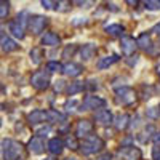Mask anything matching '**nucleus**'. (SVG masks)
<instances>
[{"label": "nucleus", "instance_id": "1", "mask_svg": "<svg viewBox=\"0 0 160 160\" xmlns=\"http://www.w3.org/2000/svg\"><path fill=\"white\" fill-rule=\"evenodd\" d=\"M22 146L15 139H3L2 141V157L3 160H16L21 155Z\"/></svg>", "mask_w": 160, "mask_h": 160}, {"label": "nucleus", "instance_id": "2", "mask_svg": "<svg viewBox=\"0 0 160 160\" xmlns=\"http://www.w3.org/2000/svg\"><path fill=\"white\" fill-rule=\"evenodd\" d=\"M80 148H82V152L85 155L96 154V152H99L104 148V141L99 136H96V135H91V136H88V138L83 139V142L80 144Z\"/></svg>", "mask_w": 160, "mask_h": 160}, {"label": "nucleus", "instance_id": "3", "mask_svg": "<svg viewBox=\"0 0 160 160\" xmlns=\"http://www.w3.org/2000/svg\"><path fill=\"white\" fill-rule=\"evenodd\" d=\"M115 101L122 106H130L136 101V93L130 87H122L115 91Z\"/></svg>", "mask_w": 160, "mask_h": 160}, {"label": "nucleus", "instance_id": "4", "mask_svg": "<svg viewBox=\"0 0 160 160\" xmlns=\"http://www.w3.org/2000/svg\"><path fill=\"white\" fill-rule=\"evenodd\" d=\"M31 83H32V87H34L35 90H38V91L47 90V88L50 87V75H48V72H45V71H37V72L31 77Z\"/></svg>", "mask_w": 160, "mask_h": 160}, {"label": "nucleus", "instance_id": "5", "mask_svg": "<svg viewBox=\"0 0 160 160\" xmlns=\"http://www.w3.org/2000/svg\"><path fill=\"white\" fill-rule=\"evenodd\" d=\"M48 24V18L47 16H42V15H34L29 18V29L32 34H40L45 26Z\"/></svg>", "mask_w": 160, "mask_h": 160}, {"label": "nucleus", "instance_id": "6", "mask_svg": "<svg viewBox=\"0 0 160 160\" xmlns=\"http://www.w3.org/2000/svg\"><path fill=\"white\" fill-rule=\"evenodd\" d=\"M106 106V101L99 96H87L82 102V109L83 111H93V109H99V108H104Z\"/></svg>", "mask_w": 160, "mask_h": 160}, {"label": "nucleus", "instance_id": "7", "mask_svg": "<svg viewBox=\"0 0 160 160\" xmlns=\"http://www.w3.org/2000/svg\"><path fill=\"white\" fill-rule=\"evenodd\" d=\"M118 157L123 158V160H139L141 158V151L138 148L128 146V148H122L118 151Z\"/></svg>", "mask_w": 160, "mask_h": 160}, {"label": "nucleus", "instance_id": "8", "mask_svg": "<svg viewBox=\"0 0 160 160\" xmlns=\"http://www.w3.org/2000/svg\"><path fill=\"white\" fill-rule=\"evenodd\" d=\"M93 131V123L90 122V120H78L77 122V127H75V136L82 138V136H87L91 135Z\"/></svg>", "mask_w": 160, "mask_h": 160}, {"label": "nucleus", "instance_id": "9", "mask_svg": "<svg viewBox=\"0 0 160 160\" xmlns=\"http://www.w3.org/2000/svg\"><path fill=\"white\" fill-rule=\"evenodd\" d=\"M45 120H48V112H47V111L35 109V111H32V112L28 115V122H29L31 125H38V123H43Z\"/></svg>", "mask_w": 160, "mask_h": 160}, {"label": "nucleus", "instance_id": "10", "mask_svg": "<svg viewBox=\"0 0 160 160\" xmlns=\"http://www.w3.org/2000/svg\"><path fill=\"white\" fill-rule=\"evenodd\" d=\"M136 47H138V43L131 37H122V40H120V48H122V51L125 55H131Z\"/></svg>", "mask_w": 160, "mask_h": 160}, {"label": "nucleus", "instance_id": "11", "mask_svg": "<svg viewBox=\"0 0 160 160\" xmlns=\"http://www.w3.org/2000/svg\"><path fill=\"white\" fill-rule=\"evenodd\" d=\"M83 72V68L80 64H75V62H69V64H66L64 66V69H62V74L64 75H68V77H77Z\"/></svg>", "mask_w": 160, "mask_h": 160}, {"label": "nucleus", "instance_id": "12", "mask_svg": "<svg viewBox=\"0 0 160 160\" xmlns=\"http://www.w3.org/2000/svg\"><path fill=\"white\" fill-rule=\"evenodd\" d=\"M48 151H50V154H53V155H59L61 152H62V149H64V142L59 139V138H51L50 141H48Z\"/></svg>", "mask_w": 160, "mask_h": 160}, {"label": "nucleus", "instance_id": "13", "mask_svg": "<svg viewBox=\"0 0 160 160\" xmlns=\"http://www.w3.org/2000/svg\"><path fill=\"white\" fill-rule=\"evenodd\" d=\"M95 120L99 125H109V123H112V114L108 109H101L95 114Z\"/></svg>", "mask_w": 160, "mask_h": 160}, {"label": "nucleus", "instance_id": "14", "mask_svg": "<svg viewBox=\"0 0 160 160\" xmlns=\"http://www.w3.org/2000/svg\"><path fill=\"white\" fill-rule=\"evenodd\" d=\"M28 148H29V151L32 152V154H42L43 151H45V144H43V141L40 139L38 136H35V138H32L31 141H29V144H28Z\"/></svg>", "mask_w": 160, "mask_h": 160}, {"label": "nucleus", "instance_id": "15", "mask_svg": "<svg viewBox=\"0 0 160 160\" xmlns=\"http://www.w3.org/2000/svg\"><path fill=\"white\" fill-rule=\"evenodd\" d=\"M59 42H61V38L55 32H47L42 37V45H45V47H56V45H59Z\"/></svg>", "mask_w": 160, "mask_h": 160}, {"label": "nucleus", "instance_id": "16", "mask_svg": "<svg viewBox=\"0 0 160 160\" xmlns=\"http://www.w3.org/2000/svg\"><path fill=\"white\" fill-rule=\"evenodd\" d=\"M2 50H3V53H11V51L18 50L16 42L11 40L8 35H5V32H2Z\"/></svg>", "mask_w": 160, "mask_h": 160}, {"label": "nucleus", "instance_id": "17", "mask_svg": "<svg viewBox=\"0 0 160 160\" xmlns=\"http://www.w3.org/2000/svg\"><path fill=\"white\" fill-rule=\"evenodd\" d=\"M114 125H115V128H117L118 131L127 130V127L130 125V115H128V114H120V115H117L115 120H114Z\"/></svg>", "mask_w": 160, "mask_h": 160}, {"label": "nucleus", "instance_id": "18", "mask_svg": "<svg viewBox=\"0 0 160 160\" xmlns=\"http://www.w3.org/2000/svg\"><path fill=\"white\" fill-rule=\"evenodd\" d=\"M95 53H96V47L93 43H87V45H83L82 48H80V56H82V59H85V61L91 59L93 56H95Z\"/></svg>", "mask_w": 160, "mask_h": 160}, {"label": "nucleus", "instance_id": "19", "mask_svg": "<svg viewBox=\"0 0 160 160\" xmlns=\"http://www.w3.org/2000/svg\"><path fill=\"white\" fill-rule=\"evenodd\" d=\"M118 61V56L117 55H111V56H104V58H101L99 61H98V69H108L109 66H112V64H115Z\"/></svg>", "mask_w": 160, "mask_h": 160}, {"label": "nucleus", "instance_id": "20", "mask_svg": "<svg viewBox=\"0 0 160 160\" xmlns=\"http://www.w3.org/2000/svg\"><path fill=\"white\" fill-rule=\"evenodd\" d=\"M8 31L15 35L16 38H24V28H21V26L15 21V22H8Z\"/></svg>", "mask_w": 160, "mask_h": 160}, {"label": "nucleus", "instance_id": "21", "mask_svg": "<svg viewBox=\"0 0 160 160\" xmlns=\"http://www.w3.org/2000/svg\"><path fill=\"white\" fill-rule=\"evenodd\" d=\"M136 43H138V47L139 48H142V50H149L151 47H152V42H151V37H149V34H141L139 37H138V40H136Z\"/></svg>", "mask_w": 160, "mask_h": 160}, {"label": "nucleus", "instance_id": "22", "mask_svg": "<svg viewBox=\"0 0 160 160\" xmlns=\"http://www.w3.org/2000/svg\"><path fill=\"white\" fill-rule=\"evenodd\" d=\"M104 31L108 32L109 35H112V37H118V35L123 34V26H120V24H109V26H106Z\"/></svg>", "mask_w": 160, "mask_h": 160}, {"label": "nucleus", "instance_id": "23", "mask_svg": "<svg viewBox=\"0 0 160 160\" xmlns=\"http://www.w3.org/2000/svg\"><path fill=\"white\" fill-rule=\"evenodd\" d=\"M66 90H68V93H69L71 96H74V95H77V93H80V91L83 90V83L82 82H72L71 85H68V88H66Z\"/></svg>", "mask_w": 160, "mask_h": 160}, {"label": "nucleus", "instance_id": "24", "mask_svg": "<svg viewBox=\"0 0 160 160\" xmlns=\"http://www.w3.org/2000/svg\"><path fill=\"white\" fill-rule=\"evenodd\" d=\"M42 58H43V51L40 50V48H32L31 50V59H32L34 64H40Z\"/></svg>", "mask_w": 160, "mask_h": 160}, {"label": "nucleus", "instance_id": "25", "mask_svg": "<svg viewBox=\"0 0 160 160\" xmlns=\"http://www.w3.org/2000/svg\"><path fill=\"white\" fill-rule=\"evenodd\" d=\"M62 69H64V66H61V64L56 62V61L47 62V71H48V72H62Z\"/></svg>", "mask_w": 160, "mask_h": 160}, {"label": "nucleus", "instance_id": "26", "mask_svg": "<svg viewBox=\"0 0 160 160\" xmlns=\"http://www.w3.org/2000/svg\"><path fill=\"white\" fill-rule=\"evenodd\" d=\"M47 112H48V120H50V122H58V120H64V115L59 114L58 111L50 109V111H47Z\"/></svg>", "mask_w": 160, "mask_h": 160}, {"label": "nucleus", "instance_id": "27", "mask_svg": "<svg viewBox=\"0 0 160 160\" xmlns=\"http://www.w3.org/2000/svg\"><path fill=\"white\" fill-rule=\"evenodd\" d=\"M66 144H68L69 149H72V151H77V149L80 148V144H78L77 138H75V136H71V135L66 138Z\"/></svg>", "mask_w": 160, "mask_h": 160}, {"label": "nucleus", "instance_id": "28", "mask_svg": "<svg viewBox=\"0 0 160 160\" xmlns=\"http://www.w3.org/2000/svg\"><path fill=\"white\" fill-rule=\"evenodd\" d=\"M77 51V45H68L62 51V58H72Z\"/></svg>", "mask_w": 160, "mask_h": 160}, {"label": "nucleus", "instance_id": "29", "mask_svg": "<svg viewBox=\"0 0 160 160\" xmlns=\"http://www.w3.org/2000/svg\"><path fill=\"white\" fill-rule=\"evenodd\" d=\"M144 8H146V10H151V11H157V10H160V2H157V0H149V2H144Z\"/></svg>", "mask_w": 160, "mask_h": 160}, {"label": "nucleus", "instance_id": "30", "mask_svg": "<svg viewBox=\"0 0 160 160\" xmlns=\"http://www.w3.org/2000/svg\"><path fill=\"white\" fill-rule=\"evenodd\" d=\"M151 133H154V127H152V125H149L148 128H144V131L139 133V135H144V136H142V138H138V139H141L142 142H146V141L151 138Z\"/></svg>", "mask_w": 160, "mask_h": 160}, {"label": "nucleus", "instance_id": "31", "mask_svg": "<svg viewBox=\"0 0 160 160\" xmlns=\"http://www.w3.org/2000/svg\"><path fill=\"white\" fill-rule=\"evenodd\" d=\"M148 117L149 118H158L160 117V108L158 106H154V108H151V109H148Z\"/></svg>", "mask_w": 160, "mask_h": 160}, {"label": "nucleus", "instance_id": "32", "mask_svg": "<svg viewBox=\"0 0 160 160\" xmlns=\"http://www.w3.org/2000/svg\"><path fill=\"white\" fill-rule=\"evenodd\" d=\"M8 11H10V3L8 2H2V7H0V18L5 19L7 15H8Z\"/></svg>", "mask_w": 160, "mask_h": 160}, {"label": "nucleus", "instance_id": "33", "mask_svg": "<svg viewBox=\"0 0 160 160\" xmlns=\"http://www.w3.org/2000/svg\"><path fill=\"white\" fill-rule=\"evenodd\" d=\"M26 18H28V13H26V11H22V13H21V15H18V21H16V22H18V24L21 26V28H24V26H26V24H28V26H29V21H28V19H26Z\"/></svg>", "mask_w": 160, "mask_h": 160}, {"label": "nucleus", "instance_id": "34", "mask_svg": "<svg viewBox=\"0 0 160 160\" xmlns=\"http://www.w3.org/2000/svg\"><path fill=\"white\" fill-rule=\"evenodd\" d=\"M50 130H51L50 125H47V127H40V128L35 130V135H37V136H45L47 133H50Z\"/></svg>", "mask_w": 160, "mask_h": 160}, {"label": "nucleus", "instance_id": "35", "mask_svg": "<svg viewBox=\"0 0 160 160\" xmlns=\"http://www.w3.org/2000/svg\"><path fill=\"white\" fill-rule=\"evenodd\" d=\"M152 158L154 160H160V146H155L152 151Z\"/></svg>", "mask_w": 160, "mask_h": 160}, {"label": "nucleus", "instance_id": "36", "mask_svg": "<svg viewBox=\"0 0 160 160\" xmlns=\"http://www.w3.org/2000/svg\"><path fill=\"white\" fill-rule=\"evenodd\" d=\"M64 85H66L64 80H58V82L55 83V90H56V91H62V90H64Z\"/></svg>", "mask_w": 160, "mask_h": 160}, {"label": "nucleus", "instance_id": "37", "mask_svg": "<svg viewBox=\"0 0 160 160\" xmlns=\"http://www.w3.org/2000/svg\"><path fill=\"white\" fill-rule=\"evenodd\" d=\"M53 5H56V2H48V0H47V2H45V0L42 2V7H43V8H47V10H51V8H55Z\"/></svg>", "mask_w": 160, "mask_h": 160}, {"label": "nucleus", "instance_id": "38", "mask_svg": "<svg viewBox=\"0 0 160 160\" xmlns=\"http://www.w3.org/2000/svg\"><path fill=\"white\" fill-rule=\"evenodd\" d=\"M152 32H154V34H158V35H160V22H158V24H155L154 28H152Z\"/></svg>", "mask_w": 160, "mask_h": 160}, {"label": "nucleus", "instance_id": "39", "mask_svg": "<svg viewBox=\"0 0 160 160\" xmlns=\"http://www.w3.org/2000/svg\"><path fill=\"white\" fill-rule=\"evenodd\" d=\"M154 142H155L157 146L160 144V131H158V133H155V135H154Z\"/></svg>", "mask_w": 160, "mask_h": 160}, {"label": "nucleus", "instance_id": "40", "mask_svg": "<svg viewBox=\"0 0 160 160\" xmlns=\"http://www.w3.org/2000/svg\"><path fill=\"white\" fill-rule=\"evenodd\" d=\"M99 160H111V154H106V155H102Z\"/></svg>", "mask_w": 160, "mask_h": 160}, {"label": "nucleus", "instance_id": "41", "mask_svg": "<svg viewBox=\"0 0 160 160\" xmlns=\"http://www.w3.org/2000/svg\"><path fill=\"white\" fill-rule=\"evenodd\" d=\"M157 74H158V77H160V64L157 66Z\"/></svg>", "mask_w": 160, "mask_h": 160}, {"label": "nucleus", "instance_id": "42", "mask_svg": "<svg viewBox=\"0 0 160 160\" xmlns=\"http://www.w3.org/2000/svg\"><path fill=\"white\" fill-rule=\"evenodd\" d=\"M66 160H77V158H74V157H69V158H66Z\"/></svg>", "mask_w": 160, "mask_h": 160}, {"label": "nucleus", "instance_id": "43", "mask_svg": "<svg viewBox=\"0 0 160 160\" xmlns=\"http://www.w3.org/2000/svg\"><path fill=\"white\" fill-rule=\"evenodd\" d=\"M45 160H55V158H45Z\"/></svg>", "mask_w": 160, "mask_h": 160}]
</instances>
